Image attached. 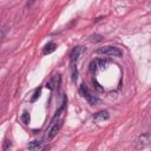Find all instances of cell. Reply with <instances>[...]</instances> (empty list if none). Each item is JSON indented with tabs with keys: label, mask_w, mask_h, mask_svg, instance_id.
<instances>
[{
	"label": "cell",
	"mask_w": 151,
	"mask_h": 151,
	"mask_svg": "<svg viewBox=\"0 0 151 151\" xmlns=\"http://www.w3.org/2000/svg\"><path fill=\"white\" fill-rule=\"evenodd\" d=\"M21 120H22L24 124H28V123H29V112L25 111V112L22 113V116H21Z\"/></svg>",
	"instance_id": "cell-11"
},
{
	"label": "cell",
	"mask_w": 151,
	"mask_h": 151,
	"mask_svg": "<svg viewBox=\"0 0 151 151\" xmlns=\"http://www.w3.org/2000/svg\"><path fill=\"white\" fill-rule=\"evenodd\" d=\"M41 151H48V149H47V147H45V149H42Z\"/></svg>",
	"instance_id": "cell-15"
},
{
	"label": "cell",
	"mask_w": 151,
	"mask_h": 151,
	"mask_svg": "<svg viewBox=\"0 0 151 151\" xmlns=\"http://www.w3.org/2000/svg\"><path fill=\"white\" fill-rule=\"evenodd\" d=\"M81 52H83V47L81 46H77V47H74L72 50V52L70 54V61H71V64H76L77 63V60L79 59V55L81 54Z\"/></svg>",
	"instance_id": "cell-3"
},
{
	"label": "cell",
	"mask_w": 151,
	"mask_h": 151,
	"mask_svg": "<svg viewBox=\"0 0 151 151\" xmlns=\"http://www.w3.org/2000/svg\"><path fill=\"white\" fill-rule=\"evenodd\" d=\"M149 143H150V134H149V132L142 133L139 136V138H138V147L139 149H143L146 145H149Z\"/></svg>",
	"instance_id": "cell-4"
},
{
	"label": "cell",
	"mask_w": 151,
	"mask_h": 151,
	"mask_svg": "<svg viewBox=\"0 0 151 151\" xmlns=\"http://www.w3.org/2000/svg\"><path fill=\"white\" fill-rule=\"evenodd\" d=\"M109 117H110V114L107 111H99L93 116V119L99 122V120H106V119H109Z\"/></svg>",
	"instance_id": "cell-5"
},
{
	"label": "cell",
	"mask_w": 151,
	"mask_h": 151,
	"mask_svg": "<svg viewBox=\"0 0 151 151\" xmlns=\"http://www.w3.org/2000/svg\"><path fill=\"white\" fill-rule=\"evenodd\" d=\"M11 147H12V142H11L9 139H5V140H4V144H2L4 151H9Z\"/></svg>",
	"instance_id": "cell-10"
},
{
	"label": "cell",
	"mask_w": 151,
	"mask_h": 151,
	"mask_svg": "<svg viewBox=\"0 0 151 151\" xmlns=\"http://www.w3.org/2000/svg\"><path fill=\"white\" fill-rule=\"evenodd\" d=\"M96 53L98 54H104V55H109V57H122L123 52L114 46H106V47H100L96 51Z\"/></svg>",
	"instance_id": "cell-1"
},
{
	"label": "cell",
	"mask_w": 151,
	"mask_h": 151,
	"mask_svg": "<svg viewBox=\"0 0 151 151\" xmlns=\"http://www.w3.org/2000/svg\"><path fill=\"white\" fill-rule=\"evenodd\" d=\"M60 127H61V120L54 122V123L52 124V126L50 127L48 132H47V139H53V138L57 136V133L59 132Z\"/></svg>",
	"instance_id": "cell-2"
},
{
	"label": "cell",
	"mask_w": 151,
	"mask_h": 151,
	"mask_svg": "<svg viewBox=\"0 0 151 151\" xmlns=\"http://www.w3.org/2000/svg\"><path fill=\"white\" fill-rule=\"evenodd\" d=\"M41 144H42V142H40V140H32L28 143V150L35 151L41 146Z\"/></svg>",
	"instance_id": "cell-7"
},
{
	"label": "cell",
	"mask_w": 151,
	"mask_h": 151,
	"mask_svg": "<svg viewBox=\"0 0 151 151\" xmlns=\"http://www.w3.org/2000/svg\"><path fill=\"white\" fill-rule=\"evenodd\" d=\"M79 92H80V94L83 96V97H87L91 92H90V90H88V87L86 86V84H81L80 85V87H79Z\"/></svg>",
	"instance_id": "cell-8"
},
{
	"label": "cell",
	"mask_w": 151,
	"mask_h": 151,
	"mask_svg": "<svg viewBox=\"0 0 151 151\" xmlns=\"http://www.w3.org/2000/svg\"><path fill=\"white\" fill-rule=\"evenodd\" d=\"M91 41H94V42H98V41H101L103 40V37L99 35V34H92L91 38H90Z\"/></svg>",
	"instance_id": "cell-12"
},
{
	"label": "cell",
	"mask_w": 151,
	"mask_h": 151,
	"mask_svg": "<svg viewBox=\"0 0 151 151\" xmlns=\"http://www.w3.org/2000/svg\"><path fill=\"white\" fill-rule=\"evenodd\" d=\"M71 73H72V81L76 83L77 81V78H78V70H77V66L76 64H71Z\"/></svg>",
	"instance_id": "cell-9"
},
{
	"label": "cell",
	"mask_w": 151,
	"mask_h": 151,
	"mask_svg": "<svg viewBox=\"0 0 151 151\" xmlns=\"http://www.w3.org/2000/svg\"><path fill=\"white\" fill-rule=\"evenodd\" d=\"M6 32H7V29H6L5 27L0 29V42L4 41V39H5V37H6Z\"/></svg>",
	"instance_id": "cell-14"
},
{
	"label": "cell",
	"mask_w": 151,
	"mask_h": 151,
	"mask_svg": "<svg viewBox=\"0 0 151 151\" xmlns=\"http://www.w3.org/2000/svg\"><path fill=\"white\" fill-rule=\"evenodd\" d=\"M57 48V45L54 44V42H47L46 45H45V47H44V51H42V53L44 54H50V53H52L54 50Z\"/></svg>",
	"instance_id": "cell-6"
},
{
	"label": "cell",
	"mask_w": 151,
	"mask_h": 151,
	"mask_svg": "<svg viewBox=\"0 0 151 151\" xmlns=\"http://www.w3.org/2000/svg\"><path fill=\"white\" fill-rule=\"evenodd\" d=\"M40 93H41V87H39V88H37L35 90V92H34V96L32 97V99H31V101H35L39 97H40Z\"/></svg>",
	"instance_id": "cell-13"
}]
</instances>
